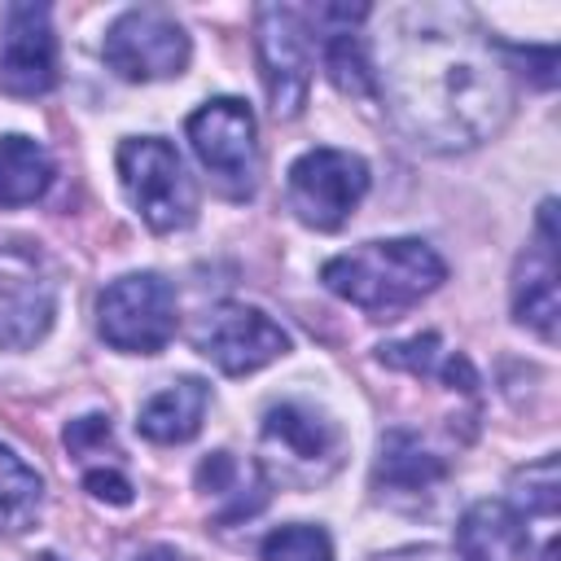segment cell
<instances>
[{"mask_svg":"<svg viewBox=\"0 0 561 561\" xmlns=\"http://www.w3.org/2000/svg\"><path fill=\"white\" fill-rule=\"evenodd\" d=\"M394 123L430 149H469L495 136L513 110L504 48L451 4L399 9L373 70Z\"/></svg>","mask_w":561,"mask_h":561,"instance_id":"1","label":"cell"},{"mask_svg":"<svg viewBox=\"0 0 561 561\" xmlns=\"http://www.w3.org/2000/svg\"><path fill=\"white\" fill-rule=\"evenodd\" d=\"M443 276H447L443 259L416 237L364 241L320 267L324 289L346 298L351 307H359L373 320H399L430 289H438Z\"/></svg>","mask_w":561,"mask_h":561,"instance_id":"2","label":"cell"},{"mask_svg":"<svg viewBox=\"0 0 561 561\" xmlns=\"http://www.w3.org/2000/svg\"><path fill=\"white\" fill-rule=\"evenodd\" d=\"M118 180L136 215L153 232H180L197 215V188L184 175L180 153L162 136H131L118 145Z\"/></svg>","mask_w":561,"mask_h":561,"instance_id":"3","label":"cell"},{"mask_svg":"<svg viewBox=\"0 0 561 561\" xmlns=\"http://www.w3.org/2000/svg\"><path fill=\"white\" fill-rule=\"evenodd\" d=\"M188 145L228 197H250L259 180L254 114L241 96H215L188 114Z\"/></svg>","mask_w":561,"mask_h":561,"instance_id":"4","label":"cell"},{"mask_svg":"<svg viewBox=\"0 0 561 561\" xmlns=\"http://www.w3.org/2000/svg\"><path fill=\"white\" fill-rule=\"evenodd\" d=\"M96 329L114 351L153 355L175 333V289L158 272L118 276L96 302Z\"/></svg>","mask_w":561,"mask_h":561,"instance_id":"5","label":"cell"},{"mask_svg":"<svg viewBox=\"0 0 561 561\" xmlns=\"http://www.w3.org/2000/svg\"><path fill=\"white\" fill-rule=\"evenodd\" d=\"M368 193V162L346 149H307L289 167V210L316 228L337 232Z\"/></svg>","mask_w":561,"mask_h":561,"instance_id":"6","label":"cell"},{"mask_svg":"<svg viewBox=\"0 0 561 561\" xmlns=\"http://www.w3.org/2000/svg\"><path fill=\"white\" fill-rule=\"evenodd\" d=\"M101 57L118 79L131 83L171 79L188 66V35L167 9H127L105 31Z\"/></svg>","mask_w":561,"mask_h":561,"instance_id":"7","label":"cell"},{"mask_svg":"<svg viewBox=\"0 0 561 561\" xmlns=\"http://www.w3.org/2000/svg\"><path fill=\"white\" fill-rule=\"evenodd\" d=\"M193 346L228 377H245L289 351V333L259 307L219 302L193 324Z\"/></svg>","mask_w":561,"mask_h":561,"instance_id":"8","label":"cell"},{"mask_svg":"<svg viewBox=\"0 0 561 561\" xmlns=\"http://www.w3.org/2000/svg\"><path fill=\"white\" fill-rule=\"evenodd\" d=\"M259 66L267 83V101L280 118L298 114L311 92V31L307 13L289 4H263L259 9Z\"/></svg>","mask_w":561,"mask_h":561,"instance_id":"9","label":"cell"},{"mask_svg":"<svg viewBox=\"0 0 561 561\" xmlns=\"http://www.w3.org/2000/svg\"><path fill=\"white\" fill-rule=\"evenodd\" d=\"M57 88V35L44 4H9L0 31V92L44 96Z\"/></svg>","mask_w":561,"mask_h":561,"instance_id":"10","label":"cell"},{"mask_svg":"<svg viewBox=\"0 0 561 561\" xmlns=\"http://www.w3.org/2000/svg\"><path fill=\"white\" fill-rule=\"evenodd\" d=\"M337 447H342V438H337L333 421H324L320 412H311L302 403H280L263 421V451L285 460L280 478H294V482L324 478L337 465Z\"/></svg>","mask_w":561,"mask_h":561,"instance_id":"11","label":"cell"},{"mask_svg":"<svg viewBox=\"0 0 561 561\" xmlns=\"http://www.w3.org/2000/svg\"><path fill=\"white\" fill-rule=\"evenodd\" d=\"M552 202H543L539 210V241L522 254L517 263V280H513V316L522 324H530L543 342L557 337V228H552Z\"/></svg>","mask_w":561,"mask_h":561,"instance_id":"12","label":"cell"},{"mask_svg":"<svg viewBox=\"0 0 561 561\" xmlns=\"http://www.w3.org/2000/svg\"><path fill=\"white\" fill-rule=\"evenodd\" d=\"M206 403H210L206 381L180 377V381H171L167 390H158L153 399L140 403L136 430H140L145 438H153V443H188V438L202 430Z\"/></svg>","mask_w":561,"mask_h":561,"instance_id":"13","label":"cell"},{"mask_svg":"<svg viewBox=\"0 0 561 561\" xmlns=\"http://www.w3.org/2000/svg\"><path fill=\"white\" fill-rule=\"evenodd\" d=\"M443 460L434 451L421 447V438H412L408 430H390L381 438V456H377V482L390 495H425L443 482Z\"/></svg>","mask_w":561,"mask_h":561,"instance_id":"14","label":"cell"},{"mask_svg":"<svg viewBox=\"0 0 561 561\" xmlns=\"http://www.w3.org/2000/svg\"><path fill=\"white\" fill-rule=\"evenodd\" d=\"M53 184V158L31 136H0V206H26Z\"/></svg>","mask_w":561,"mask_h":561,"instance_id":"15","label":"cell"},{"mask_svg":"<svg viewBox=\"0 0 561 561\" xmlns=\"http://www.w3.org/2000/svg\"><path fill=\"white\" fill-rule=\"evenodd\" d=\"M381 364L408 368L412 377L438 373L443 386H451V390H473V386H478V373L469 368V359L456 355V351H443L438 333H421V337H412V342H390V346H381Z\"/></svg>","mask_w":561,"mask_h":561,"instance_id":"16","label":"cell"},{"mask_svg":"<svg viewBox=\"0 0 561 561\" xmlns=\"http://www.w3.org/2000/svg\"><path fill=\"white\" fill-rule=\"evenodd\" d=\"M44 482L39 473L0 443V530H26L39 513Z\"/></svg>","mask_w":561,"mask_h":561,"instance_id":"17","label":"cell"},{"mask_svg":"<svg viewBox=\"0 0 561 561\" xmlns=\"http://www.w3.org/2000/svg\"><path fill=\"white\" fill-rule=\"evenodd\" d=\"M263 561H333V543L320 526H280L263 539Z\"/></svg>","mask_w":561,"mask_h":561,"instance_id":"18","label":"cell"},{"mask_svg":"<svg viewBox=\"0 0 561 561\" xmlns=\"http://www.w3.org/2000/svg\"><path fill=\"white\" fill-rule=\"evenodd\" d=\"M101 443H110V421L105 416H79V421H70L66 425V447L70 451H79V456H88L92 447H101Z\"/></svg>","mask_w":561,"mask_h":561,"instance_id":"19","label":"cell"},{"mask_svg":"<svg viewBox=\"0 0 561 561\" xmlns=\"http://www.w3.org/2000/svg\"><path fill=\"white\" fill-rule=\"evenodd\" d=\"M83 486H88L96 500H105V504H131V482H127L118 469H88Z\"/></svg>","mask_w":561,"mask_h":561,"instance_id":"20","label":"cell"},{"mask_svg":"<svg viewBox=\"0 0 561 561\" xmlns=\"http://www.w3.org/2000/svg\"><path fill=\"white\" fill-rule=\"evenodd\" d=\"M377 561H473V557H465L460 548H399V552L377 557Z\"/></svg>","mask_w":561,"mask_h":561,"instance_id":"21","label":"cell"},{"mask_svg":"<svg viewBox=\"0 0 561 561\" xmlns=\"http://www.w3.org/2000/svg\"><path fill=\"white\" fill-rule=\"evenodd\" d=\"M136 561H184L175 548H149V552H140Z\"/></svg>","mask_w":561,"mask_h":561,"instance_id":"22","label":"cell"}]
</instances>
